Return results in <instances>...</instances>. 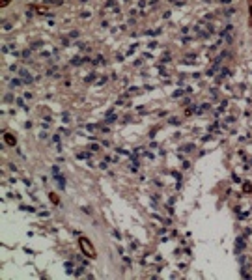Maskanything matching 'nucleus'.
<instances>
[{
    "instance_id": "f257e3e1",
    "label": "nucleus",
    "mask_w": 252,
    "mask_h": 280,
    "mask_svg": "<svg viewBox=\"0 0 252 280\" xmlns=\"http://www.w3.org/2000/svg\"><path fill=\"white\" fill-rule=\"evenodd\" d=\"M79 243H80V249H82V252L86 254L88 258H95V249L90 245V241L86 239V237H82V239H79Z\"/></svg>"
}]
</instances>
